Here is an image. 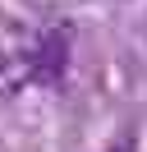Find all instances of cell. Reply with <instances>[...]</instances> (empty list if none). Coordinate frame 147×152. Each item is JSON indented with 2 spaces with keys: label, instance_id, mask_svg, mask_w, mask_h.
<instances>
[{
  "label": "cell",
  "instance_id": "2",
  "mask_svg": "<svg viewBox=\"0 0 147 152\" xmlns=\"http://www.w3.org/2000/svg\"><path fill=\"white\" fill-rule=\"evenodd\" d=\"M64 65H69V32L46 28L32 37V78L37 83H60Z\"/></svg>",
  "mask_w": 147,
  "mask_h": 152
},
{
  "label": "cell",
  "instance_id": "1",
  "mask_svg": "<svg viewBox=\"0 0 147 152\" xmlns=\"http://www.w3.org/2000/svg\"><path fill=\"white\" fill-rule=\"evenodd\" d=\"M32 78V37H23L18 28L0 32V97L18 92Z\"/></svg>",
  "mask_w": 147,
  "mask_h": 152
}]
</instances>
